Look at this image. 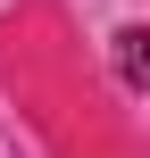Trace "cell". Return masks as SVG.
<instances>
[{"label": "cell", "instance_id": "obj_1", "mask_svg": "<svg viewBox=\"0 0 150 158\" xmlns=\"http://www.w3.org/2000/svg\"><path fill=\"white\" fill-rule=\"evenodd\" d=\"M117 75H125L134 92H150V33H142V25L117 33Z\"/></svg>", "mask_w": 150, "mask_h": 158}]
</instances>
